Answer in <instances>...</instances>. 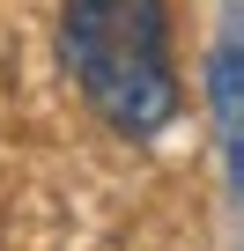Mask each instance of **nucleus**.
Segmentation results:
<instances>
[{"instance_id":"1","label":"nucleus","mask_w":244,"mask_h":251,"mask_svg":"<svg viewBox=\"0 0 244 251\" xmlns=\"http://www.w3.org/2000/svg\"><path fill=\"white\" fill-rule=\"evenodd\" d=\"M59 59L111 133L148 141L178 118L170 0H59Z\"/></svg>"},{"instance_id":"2","label":"nucleus","mask_w":244,"mask_h":251,"mask_svg":"<svg viewBox=\"0 0 244 251\" xmlns=\"http://www.w3.org/2000/svg\"><path fill=\"white\" fill-rule=\"evenodd\" d=\"M207 111L222 118V133H244V37H222L207 52Z\"/></svg>"},{"instance_id":"3","label":"nucleus","mask_w":244,"mask_h":251,"mask_svg":"<svg viewBox=\"0 0 244 251\" xmlns=\"http://www.w3.org/2000/svg\"><path fill=\"white\" fill-rule=\"evenodd\" d=\"M229 185H237V200H244V133H229Z\"/></svg>"}]
</instances>
